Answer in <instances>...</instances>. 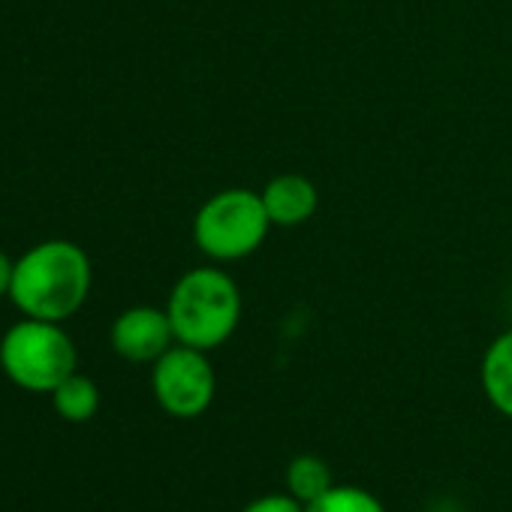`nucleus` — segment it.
Here are the masks:
<instances>
[{
	"mask_svg": "<svg viewBox=\"0 0 512 512\" xmlns=\"http://www.w3.org/2000/svg\"><path fill=\"white\" fill-rule=\"evenodd\" d=\"M241 512H305V503L296 500L290 491H275V494L253 497Z\"/></svg>",
	"mask_w": 512,
	"mask_h": 512,
	"instance_id": "f8f14e48",
	"label": "nucleus"
},
{
	"mask_svg": "<svg viewBox=\"0 0 512 512\" xmlns=\"http://www.w3.org/2000/svg\"><path fill=\"white\" fill-rule=\"evenodd\" d=\"M260 196H263V205L269 211L272 226H281V229H293V226L308 223L320 208L317 184L308 175H299V172L275 175L263 187Z\"/></svg>",
	"mask_w": 512,
	"mask_h": 512,
	"instance_id": "0eeeda50",
	"label": "nucleus"
},
{
	"mask_svg": "<svg viewBox=\"0 0 512 512\" xmlns=\"http://www.w3.org/2000/svg\"><path fill=\"white\" fill-rule=\"evenodd\" d=\"M284 485H287V491L296 500H302L308 506L311 500L326 494L335 482H332V470H329V464L323 458H317V455H296L287 464Z\"/></svg>",
	"mask_w": 512,
	"mask_h": 512,
	"instance_id": "9d476101",
	"label": "nucleus"
},
{
	"mask_svg": "<svg viewBox=\"0 0 512 512\" xmlns=\"http://www.w3.org/2000/svg\"><path fill=\"white\" fill-rule=\"evenodd\" d=\"M272 229L263 196L229 187L202 202L193 217V241L214 263H235L263 247Z\"/></svg>",
	"mask_w": 512,
	"mask_h": 512,
	"instance_id": "20e7f679",
	"label": "nucleus"
},
{
	"mask_svg": "<svg viewBox=\"0 0 512 512\" xmlns=\"http://www.w3.org/2000/svg\"><path fill=\"white\" fill-rule=\"evenodd\" d=\"M13 275H16V260H10V253L0 250V299H10Z\"/></svg>",
	"mask_w": 512,
	"mask_h": 512,
	"instance_id": "ddd939ff",
	"label": "nucleus"
},
{
	"mask_svg": "<svg viewBox=\"0 0 512 512\" xmlns=\"http://www.w3.org/2000/svg\"><path fill=\"white\" fill-rule=\"evenodd\" d=\"M91 256L67 238H49L16 260L10 302L22 317L64 323L82 311L91 296Z\"/></svg>",
	"mask_w": 512,
	"mask_h": 512,
	"instance_id": "f257e3e1",
	"label": "nucleus"
},
{
	"mask_svg": "<svg viewBox=\"0 0 512 512\" xmlns=\"http://www.w3.org/2000/svg\"><path fill=\"white\" fill-rule=\"evenodd\" d=\"M166 314L178 344L214 350L241 323V293L223 269H190L169 293Z\"/></svg>",
	"mask_w": 512,
	"mask_h": 512,
	"instance_id": "f03ea898",
	"label": "nucleus"
},
{
	"mask_svg": "<svg viewBox=\"0 0 512 512\" xmlns=\"http://www.w3.org/2000/svg\"><path fill=\"white\" fill-rule=\"evenodd\" d=\"M151 389L157 404L175 419L202 416L217 392V374L205 356V350L172 344L151 365Z\"/></svg>",
	"mask_w": 512,
	"mask_h": 512,
	"instance_id": "39448f33",
	"label": "nucleus"
},
{
	"mask_svg": "<svg viewBox=\"0 0 512 512\" xmlns=\"http://www.w3.org/2000/svg\"><path fill=\"white\" fill-rule=\"evenodd\" d=\"M79 353L61 323L22 317L0 338V368L25 392L52 395L76 374Z\"/></svg>",
	"mask_w": 512,
	"mask_h": 512,
	"instance_id": "7ed1b4c3",
	"label": "nucleus"
},
{
	"mask_svg": "<svg viewBox=\"0 0 512 512\" xmlns=\"http://www.w3.org/2000/svg\"><path fill=\"white\" fill-rule=\"evenodd\" d=\"M305 512H386L377 494L359 485H332L326 494L311 500Z\"/></svg>",
	"mask_w": 512,
	"mask_h": 512,
	"instance_id": "9b49d317",
	"label": "nucleus"
},
{
	"mask_svg": "<svg viewBox=\"0 0 512 512\" xmlns=\"http://www.w3.org/2000/svg\"><path fill=\"white\" fill-rule=\"evenodd\" d=\"M109 341L121 359L136 365H154L172 344H178L166 308L154 305H136L121 311L112 323Z\"/></svg>",
	"mask_w": 512,
	"mask_h": 512,
	"instance_id": "423d86ee",
	"label": "nucleus"
},
{
	"mask_svg": "<svg viewBox=\"0 0 512 512\" xmlns=\"http://www.w3.org/2000/svg\"><path fill=\"white\" fill-rule=\"evenodd\" d=\"M52 407L67 422H88L100 410V389L91 377L76 371L52 392Z\"/></svg>",
	"mask_w": 512,
	"mask_h": 512,
	"instance_id": "1a4fd4ad",
	"label": "nucleus"
},
{
	"mask_svg": "<svg viewBox=\"0 0 512 512\" xmlns=\"http://www.w3.org/2000/svg\"><path fill=\"white\" fill-rule=\"evenodd\" d=\"M479 377L488 404L506 419H512V329H506L488 344Z\"/></svg>",
	"mask_w": 512,
	"mask_h": 512,
	"instance_id": "6e6552de",
	"label": "nucleus"
}]
</instances>
